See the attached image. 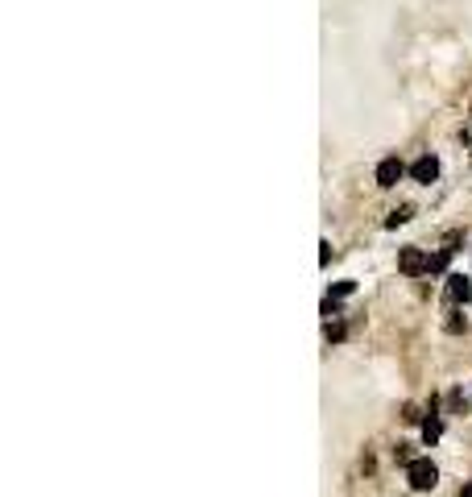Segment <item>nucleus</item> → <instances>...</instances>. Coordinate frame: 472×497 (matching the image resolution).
Listing matches in <instances>:
<instances>
[{
    "label": "nucleus",
    "mask_w": 472,
    "mask_h": 497,
    "mask_svg": "<svg viewBox=\"0 0 472 497\" xmlns=\"http://www.w3.org/2000/svg\"><path fill=\"white\" fill-rule=\"evenodd\" d=\"M406 481H410V489L427 493V489L439 485V469H435L431 460H410V464H406Z\"/></svg>",
    "instance_id": "obj_1"
},
{
    "label": "nucleus",
    "mask_w": 472,
    "mask_h": 497,
    "mask_svg": "<svg viewBox=\"0 0 472 497\" xmlns=\"http://www.w3.org/2000/svg\"><path fill=\"white\" fill-rule=\"evenodd\" d=\"M398 269H402V274H410V278H414V274H427V269H431V257H427L423 249H414V245H410V249H402Z\"/></svg>",
    "instance_id": "obj_2"
},
{
    "label": "nucleus",
    "mask_w": 472,
    "mask_h": 497,
    "mask_svg": "<svg viewBox=\"0 0 472 497\" xmlns=\"http://www.w3.org/2000/svg\"><path fill=\"white\" fill-rule=\"evenodd\" d=\"M406 174V166H402V158H381L377 162V187H398V178Z\"/></svg>",
    "instance_id": "obj_3"
},
{
    "label": "nucleus",
    "mask_w": 472,
    "mask_h": 497,
    "mask_svg": "<svg viewBox=\"0 0 472 497\" xmlns=\"http://www.w3.org/2000/svg\"><path fill=\"white\" fill-rule=\"evenodd\" d=\"M410 178H414V183H427V187H431V183L439 178V162H435L431 154H423L419 162L410 166Z\"/></svg>",
    "instance_id": "obj_4"
},
{
    "label": "nucleus",
    "mask_w": 472,
    "mask_h": 497,
    "mask_svg": "<svg viewBox=\"0 0 472 497\" xmlns=\"http://www.w3.org/2000/svg\"><path fill=\"white\" fill-rule=\"evenodd\" d=\"M448 299L451 303H472V282L464 274H451L448 278Z\"/></svg>",
    "instance_id": "obj_5"
},
{
    "label": "nucleus",
    "mask_w": 472,
    "mask_h": 497,
    "mask_svg": "<svg viewBox=\"0 0 472 497\" xmlns=\"http://www.w3.org/2000/svg\"><path fill=\"white\" fill-rule=\"evenodd\" d=\"M439 435H444V423H439V419H427V423H423V439H427V444H435Z\"/></svg>",
    "instance_id": "obj_6"
},
{
    "label": "nucleus",
    "mask_w": 472,
    "mask_h": 497,
    "mask_svg": "<svg viewBox=\"0 0 472 497\" xmlns=\"http://www.w3.org/2000/svg\"><path fill=\"white\" fill-rule=\"evenodd\" d=\"M410 212H414V208H398V212H390L385 228H398V224H406V220H410Z\"/></svg>",
    "instance_id": "obj_7"
},
{
    "label": "nucleus",
    "mask_w": 472,
    "mask_h": 497,
    "mask_svg": "<svg viewBox=\"0 0 472 497\" xmlns=\"http://www.w3.org/2000/svg\"><path fill=\"white\" fill-rule=\"evenodd\" d=\"M451 253H456V249H439V253L431 257V269L439 274V269H444V265H448V261H451Z\"/></svg>",
    "instance_id": "obj_8"
},
{
    "label": "nucleus",
    "mask_w": 472,
    "mask_h": 497,
    "mask_svg": "<svg viewBox=\"0 0 472 497\" xmlns=\"http://www.w3.org/2000/svg\"><path fill=\"white\" fill-rule=\"evenodd\" d=\"M356 290V282H336L331 286V294H336V299H344V294H353Z\"/></svg>",
    "instance_id": "obj_9"
},
{
    "label": "nucleus",
    "mask_w": 472,
    "mask_h": 497,
    "mask_svg": "<svg viewBox=\"0 0 472 497\" xmlns=\"http://www.w3.org/2000/svg\"><path fill=\"white\" fill-rule=\"evenodd\" d=\"M460 497H472V481H468V485H464V489H460Z\"/></svg>",
    "instance_id": "obj_10"
}]
</instances>
